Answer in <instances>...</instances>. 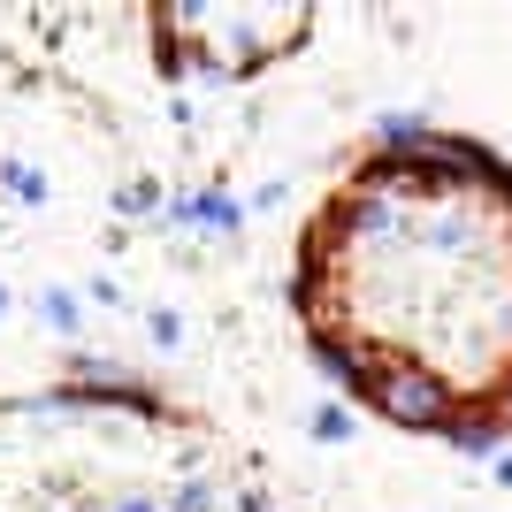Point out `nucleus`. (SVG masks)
I'll return each instance as SVG.
<instances>
[{"instance_id": "1", "label": "nucleus", "mask_w": 512, "mask_h": 512, "mask_svg": "<svg viewBox=\"0 0 512 512\" xmlns=\"http://www.w3.org/2000/svg\"><path fill=\"white\" fill-rule=\"evenodd\" d=\"M367 398L398 428H444L451 436V390L436 383L428 367H375V375H367Z\"/></svg>"}, {"instance_id": "2", "label": "nucleus", "mask_w": 512, "mask_h": 512, "mask_svg": "<svg viewBox=\"0 0 512 512\" xmlns=\"http://www.w3.org/2000/svg\"><path fill=\"white\" fill-rule=\"evenodd\" d=\"M314 436H321V444H344V436H352V413H344V406H321L314 413Z\"/></svg>"}, {"instance_id": "3", "label": "nucleus", "mask_w": 512, "mask_h": 512, "mask_svg": "<svg viewBox=\"0 0 512 512\" xmlns=\"http://www.w3.org/2000/svg\"><path fill=\"white\" fill-rule=\"evenodd\" d=\"M46 321H54V329H77V299H69V291H46Z\"/></svg>"}, {"instance_id": "4", "label": "nucleus", "mask_w": 512, "mask_h": 512, "mask_svg": "<svg viewBox=\"0 0 512 512\" xmlns=\"http://www.w3.org/2000/svg\"><path fill=\"white\" fill-rule=\"evenodd\" d=\"M497 482H505V490H512V451H497Z\"/></svg>"}, {"instance_id": "5", "label": "nucleus", "mask_w": 512, "mask_h": 512, "mask_svg": "<svg viewBox=\"0 0 512 512\" xmlns=\"http://www.w3.org/2000/svg\"><path fill=\"white\" fill-rule=\"evenodd\" d=\"M115 512H153V505H146V497H123V505H115Z\"/></svg>"}, {"instance_id": "6", "label": "nucleus", "mask_w": 512, "mask_h": 512, "mask_svg": "<svg viewBox=\"0 0 512 512\" xmlns=\"http://www.w3.org/2000/svg\"><path fill=\"white\" fill-rule=\"evenodd\" d=\"M505 428H512V398H505Z\"/></svg>"}, {"instance_id": "7", "label": "nucleus", "mask_w": 512, "mask_h": 512, "mask_svg": "<svg viewBox=\"0 0 512 512\" xmlns=\"http://www.w3.org/2000/svg\"><path fill=\"white\" fill-rule=\"evenodd\" d=\"M0 306H8V291H0Z\"/></svg>"}]
</instances>
